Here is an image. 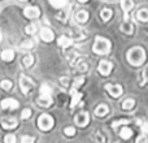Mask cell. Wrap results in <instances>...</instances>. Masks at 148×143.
<instances>
[{
	"mask_svg": "<svg viewBox=\"0 0 148 143\" xmlns=\"http://www.w3.org/2000/svg\"><path fill=\"white\" fill-rule=\"evenodd\" d=\"M23 14L27 18H38L40 16V10L38 7H26L23 9Z\"/></svg>",
	"mask_w": 148,
	"mask_h": 143,
	"instance_id": "obj_9",
	"label": "cell"
},
{
	"mask_svg": "<svg viewBox=\"0 0 148 143\" xmlns=\"http://www.w3.org/2000/svg\"><path fill=\"white\" fill-rule=\"evenodd\" d=\"M38 126L40 130H49V129H52V126H53V118L51 117L49 115H42L40 117L38 118Z\"/></svg>",
	"mask_w": 148,
	"mask_h": 143,
	"instance_id": "obj_4",
	"label": "cell"
},
{
	"mask_svg": "<svg viewBox=\"0 0 148 143\" xmlns=\"http://www.w3.org/2000/svg\"><path fill=\"white\" fill-rule=\"evenodd\" d=\"M92 51L97 55H107L110 51V42L104 36H96L92 46Z\"/></svg>",
	"mask_w": 148,
	"mask_h": 143,
	"instance_id": "obj_2",
	"label": "cell"
},
{
	"mask_svg": "<svg viewBox=\"0 0 148 143\" xmlns=\"http://www.w3.org/2000/svg\"><path fill=\"white\" fill-rule=\"evenodd\" d=\"M34 142H35V138L30 135H25L21 138V143H34Z\"/></svg>",
	"mask_w": 148,
	"mask_h": 143,
	"instance_id": "obj_33",
	"label": "cell"
},
{
	"mask_svg": "<svg viewBox=\"0 0 148 143\" xmlns=\"http://www.w3.org/2000/svg\"><path fill=\"white\" fill-rule=\"evenodd\" d=\"M1 108L3 109H16L18 108V102L16 99H12V98H7L1 102Z\"/></svg>",
	"mask_w": 148,
	"mask_h": 143,
	"instance_id": "obj_10",
	"label": "cell"
},
{
	"mask_svg": "<svg viewBox=\"0 0 148 143\" xmlns=\"http://www.w3.org/2000/svg\"><path fill=\"white\" fill-rule=\"evenodd\" d=\"M105 90H107L113 98H120L121 95H122V86H121V85L108 83V85H105Z\"/></svg>",
	"mask_w": 148,
	"mask_h": 143,
	"instance_id": "obj_6",
	"label": "cell"
},
{
	"mask_svg": "<svg viewBox=\"0 0 148 143\" xmlns=\"http://www.w3.org/2000/svg\"><path fill=\"white\" fill-rule=\"evenodd\" d=\"M108 112H109V108L105 104H100L95 108V115H96L97 117H103V116H105Z\"/></svg>",
	"mask_w": 148,
	"mask_h": 143,
	"instance_id": "obj_17",
	"label": "cell"
},
{
	"mask_svg": "<svg viewBox=\"0 0 148 143\" xmlns=\"http://www.w3.org/2000/svg\"><path fill=\"white\" fill-rule=\"evenodd\" d=\"M123 124H129L127 120H116L112 122V128L113 129H117L120 125H123Z\"/></svg>",
	"mask_w": 148,
	"mask_h": 143,
	"instance_id": "obj_30",
	"label": "cell"
},
{
	"mask_svg": "<svg viewBox=\"0 0 148 143\" xmlns=\"http://www.w3.org/2000/svg\"><path fill=\"white\" fill-rule=\"evenodd\" d=\"M57 43H59V46L62 47V48H68V47H70L73 44V41L70 38H68L66 35H61L59 38V41H57Z\"/></svg>",
	"mask_w": 148,
	"mask_h": 143,
	"instance_id": "obj_16",
	"label": "cell"
},
{
	"mask_svg": "<svg viewBox=\"0 0 148 143\" xmlns=\"http://www.w3.org/2000/svg\"><path fill=\"white\" fill-rule=\"evenodd\" d=\"M34 47V42L33 41H26V42H23L22 44H21V48H23V50H30V48H33Z\"/></svg>",
	"mask_w": 148,
	"mask_h": 143,
	"instance_id": "obj_31",
	"label": "cell"
},
{
	"mask_svg": "<svg viewBox=\"0 0 148 143\" xmlns=\"http://www.w3.org/2000/svg\"><path fill=\"white\" fill-rule=\"evenodd\" d=\"M26 33L27 34H30V35H33V34H35L36 33V25H34V23H31V25H29V26H26Z\"/></svg>",
	"mask_w": 148,
	"mask_h": 143,
	"instance_id": "obj_29",
	"label": "cell"
},
{
	"mask_svg": "<svg viewBox=\"0 0 148 143\" xmlns=\"http://www.w3.org/2000/svg\"><path fill=\"white\" fill-rule=\"evenodd\" d=\"M120 135L122 139H129V138H131V135H133V131H131V129H129V128H123L122 130L120 131Z\"/></svg>",
	"mask_w": 148,
	"mask_h": 143,
	"instance_id": "obj_25",
	"label": "cell"
},
{
	"mask_svg": "<svg viewBox=\"0 0 148 143\" xmlns=\"http://www.w3.org/2000/svg\"><path fill=\"white\" fill-rule=\"evenodd\" d=\"M4 143H16V137L13 134H8L4 137Z\"/></svg>",
	"mask_w": 148,
	"mask_h": 143,
	"instance_id": "obj_34",
	"label": "cell"
},
{
	"mask_svg": "<svg viewBox=\"0 0 148 143\" xmlns=\"http://www.w3.org/2000/svg\"><path fill=\"white\" fill-rule=\"evenodd\" d=\"M0 41H1V33H0Z\"/></svg>",
	"mask_w": 148,
	"mask_h": 143,
	"instance_id": "obj_42",
	"label": "cell"
},
{
	"mask_svg": "<svg viewBox=\"0 0 148 143\" xmlns=\"http://www.w3.org/2000/svg\"><path fill=\"white\" fill-rule=\"evenodd\" d=\"M134 105H135V100L134 99H126V100H123V103H122V108L125 111L133 109Z\"/></svg>",
	"mask_w": 148,
	"mask_h": 143,
	"instance_id": "obj_22",
	"label": "cell"
},
{
	"mask_svg": "<svg viewBox=\"0 0 148 143\" xmlns=\"http://www.w3.org/2000/svg\"><path fill=\"white\" fill-rule=\"evenodd\" d=\"M136 18L142 22H146L148 21V10L147 9H140L138 13H136Z\"/></svg>",
	"mask_w": 148,
	"mask_h": 143,
	"instance_id": "obj_23",
	"label": "cell"
},
{
	"mask_svg": "<svg viewBox=\"0 0 148 143\" xmlns=\"http://www.w3.org/2000/svg\"><path fill=\"white\" fill-rule=\"evenodd\" d=\"M79 3H86V1H88V0H78Z\"/></svg>",
	"mask_w": 148,
	"mask_h": 143,
	"instance_id": "obj_41",
	"label": "cell"
},
{
	"mask_svg": "<svg viewBox=\"0 0 148 143\" xmlns=\"http://www.w3.org/2000/svg\"><path fill=\"white\" fill-rule=\"evenodd\" d=\"M146 60V52L142 47H134L127 52V61L134 67L142 65Z\"/></svg>",
	"mask_w": 148,
	"mask_h": 143,
	"instance_id": "obj_1",
	"label": "cell"
},
{
	"mask_svg": "<svg viewBox=\"0 0 148 143\" xmlns=\"http://www.w3.org/2000/svg\"><path fill=\"white\" fill-rule=\"evenodd\" d=\"M88 121H90V116L87 112L78 113V115L75 116V118H74V122H75L78 126H81V128H84V126L88 124Z\"/></svg>",
	"mask_w": 148,
	"mask_h": 143,
	"instance_id": "obj_7",
	"label": "cell"
},
{
	"mask_svg": "<svg viewBox=\"0 0 148 143\" xmlns=\"http://www.w3.org/2000/svg\"><path fill=\"white\" fill-rule=\"evenodd\" d=\"M140 129H142V133L143 134H148V124H142L140 125Z\"/></svg>",
	"mask_w": 148,
	"mask_h": 143,
	"instance_id": "obj_40",
	"label": "cell"
},
{
	"mask_svg": "<svg viewBox=\"0 0 148 143\" xmlns=\"http://www.w3.org/2000/svg\"><path fill=\"white\" fill-rule=\"evenodd\" d=\"M144 82H148V67L146 68V70L143 72V81H142V86L144 85Z\"/></svg>",
	"mask_w": 148,
	"mask_h": 143,
	"instance_id": "obj_39",
	"label": "cell"
},
{
	"mask_svg": "<svg viewBox=\"0 0 148 143\" xmlns=\"http://www.w3.org/2000/svg\"><path fill=\"white\" fill-rule=\"evenodd\" d=\"M136 143H148L146 134H142V135H139L138 139H136Z\"/></svg>",
	"mask_w": 148,
	"mask_h": 143,
	"instance_id": "obj_37",
	"label": "cell"
},
{
	"mask_svg": "<svg viewBox=\"0 0 148 143\" xmlns=\"http://www.w3.org/2000/svg\"><path fill=\"white\" fill-rule=\"evenodd\" d=\"M20 87H21V91H22L23 94H27V92L34 87V82L31 81L29 77H26L22 74V76L20 77Z\"/></svg>",
	"mask_w": 148,
	"mask_h": 143,
	"instance_id": "obj_5",
	"label": "cell"
},
{
	"mask_svg": "<svg viewBox=\"0 0 148 143\" xmlns=\"http://www.w3.org/2000/svg\"><path fill=\"white\" fill-rule=\"evenodd\" d=\"M64 133H65V135L72 137V135H74V134H75V129H74L73 126H68V128L64 129Z\"/></svg>",
	"mask_w": 148,
	"mask_h": 143,
	"instance_id": "obj_32",
	"label": "cell"
},
{
	"mask_svg": "<svg viewBox=\"0 0 148 143\" xmlns=\"http://www.w3.org/2000/svg\"><path fill=\"white\" fill-rule=\"evenodd\" d=\"M112 69H113V64L110 61H108V60H101V61H100V64H99L100 74H103V76H109Z\"/></svg>",
	"mask_w": 148,
	"mask_h": 143,
	"instance_id": "obj_8",
	"label": "cell"
},
{
	"mask_svg": "<svg viewBox=\"0 0 148 143\" xmlns=\"http://www.w3.org/2000/svg\"><path fill=\"white\" fill-rule=\"evenodd\" d=\"M112 16H113V12L109 8H103L101 12H100V17H101L103 21H109L112 18Z\"/></svg>",
	"mask_w": 148,
	"mask_h": 143,
	"instance_id": "obj_19",
	"label": "cell"
},
{
	"mask_svg": "<svg viewBox=\"0 0 148 143\" xmlns=\"http://www.w3.org/2000/svg\"><path fill=\"white\" fill-rule=\"evenodd\" d=\"M49 4L53 8H64L68 4V0H49Z\"/></svg>",
	"mask_w": 148,
	"mask_h": 143,
	"instance_id": "obj_24",
	"label": "cell"
},
{
	"mask_svg": "<svg viewBox=\"0 0 148 143\" xmlns=\"http://www.w3.org/2000/svg\"><path fill=\"white\" fill-rule=\"evenodd\" d=\"M12 86H13V83L9 79H4V81L0 82V87H1L3 90H7V91H9V90L12 89Z\"/></svg>",
	"mask_w": 148,
	"mask_h": 143,
	"instance_id": "obj_26",
	"label": "cell"
},
{
	"mask_svg": "<svg viewBox=\"0 0 148 143\" xmlns=\"http://www.w3.org/2000/svg\"><path fill=\"white\" fill-rule=\"evenodd\" d=\"M73 67H75L77 68V70L78 72H82V73H83V72H87V69H88V65H87V63H84L83 60H77L75 63H74V65Z\"/></svg>",
	"mask_w": 148,
	"mask_h": 143,
	"instance_id": "obj_21",
	"label": "cell"
},
{
	"mask_svg": "<svg viewBox=\"0 0 148 143\" xmlns=\"http://www.w3.org/2000/svg\"><path fill=\"white\" fill-rule=\"evenodd\" d=\"M70 94H72V103H70V107L74 108L79 102H81L82 94H81V92H78L77 90H74V89L70 90Z\"/></svg>",
	"mask_w": 148,
	"mask_h": 143,
	"instance_id": "obj_13",
	"label": "cell"
},
{
	"mask_svg": "<svg viewBox=\"0 0 148 143\" xmlns=\"http://www.w3.org/2000/svg\"><path fill=\"white\" fill-rule=\"evenodd\" d=\"M21 1H26V0H21Z\"/></svg>",
	"mask_w": 148,
	"mask_h": 143,
	"instance_id": "obj_43",
	"label": "cell"
},
{
	"mask_svg": "<svg viewBox=\"0 0 148 143\" xmlns=\"http://www.w3.org/2000/svg\"><path fill=\"white\" fill-rule=\"evenodd\" d=\"M60 82H61V85L64 87L69 86V78H68V77H62V78H60Z\"/></svg>",
	"mask_w": 148,
	"mask_h": 143,
	"instance_id": "obj_38",
	"label": "cell"
},
{
	"mask_svg": "<svg viewBox=\"0 0 148 143\" xmlns=\"http://www.w3.org/2000/svg\"><path fill=\"white\" fill-rule=\"evenodd\" d=\"M87 20H88V13L86 10H78L75 13V21L78 23H84L87 22Z\"/></svg>",
	"mask_w": 148,
	"mask_h": 143,
	"instance_id": "obj_15",
	"label": "cell"
},
{
	"mask_svg": "<svg viewBox=\"0 0 148 143\" xmlns=\"http://www.w3.org/2000/svg\"><path fill=\"white\" fill-rule=\"evenodd\" d=\"M83 82H84V77H78V78H75V79H74V82H73V87H72V89L77 90L78 87H81L82 85H83Z\"/></svg>",
	"mask_w": 148,
	"mask_h": 143,
	"instance_id": "obj_28",
	"label": "cell"
},
{
	"mask_svg": "<svg viewBox=\"0 0 148 143\" xmlns=\"http://www.w3.org/2000/svg\"><path fill=\"white\" fill-rule=\"evenodd\" d=\"M22 61H23V65H25L26 68H30L31 65L34 64V57L31 56V55H27V56H25L22 59Z\"/></svg>",
	"mask_w": 148,
	"mask_h": 143,
	"instance_id": "obj_27",
	"label": "cell"
},
{
	"mask_svg": "<svg viewBox=\"0 0 148 143\" xmlns=\"http://www.w3.org/2000/svg\"><path fill=\"white\" fill-rule=\"evenodd\" d=\"M31 116V109H29V108H26V109L22 111V113H21V117L23 118V120H26V118H29Z\"/></svg>",
	"mask_w": 148,
	"mask_h": 143,
	"instance_id": "obj_35",
	"label": "cell"
},
{
	"mask_svg": "<svg viewBox=\"0 0 148 143\" xmlns=\"http://www.w3.org/2000/svg\"><path fill=\"white\" fill-rule=\"evenodd\" d=\"M95 139H96L97 143H104L105 142V138H104V135H103L101 133H96V135H95Z\"/></svg>",
	"mask_w": 148,
	"mask_h": 143,
	"instance_id": "obj_36",
	"label": "cell"
},
{
	"mask_svg": "<svg viewBox=\"0 0 148 143\" xmlns=\"http://www.w3.org/2000/svg\"><path fill=\"white\" fill-rule=\"evenodd\" d=\"M121 30L125 34H133L134 33V28L130 23V21H123L122 25H121Z\"/></svg>",
	"mask_w": 148,
	"mask_h": 143,
	"instance_id": "obj_20",
	"label": "cell"
},
{
	"mask_svg": "<svg viewBox=\"0 0 148 143\" xmlns=\"http://www.w3.org/2000/svg\"><path fill=\"white\" fill-rule=\"evenodd\" d=\"M121 5H122V9H123V13H125V21H129V17H127V13L133 9L134 7V1L133 0H122L121 1Z\"/></svg>",
	"mask_w": 148,
	"mask_h": 143,
	"instance_id": "obj_12",
	"label": "cell"
},
{
	"mask_svg": "<svg viewBox=\"0 0 148 143\" xmlns=\"http://www.w3.org/2000/svg\"><path fill=\"white\" fill-rule=\"evenodd\" d=\"M40 38H42V41H44V42H52L55 38V34L51 29L43 28V29H40Z\"/></svg>",
	"mask_w": 148,
	"mask_h": 143,
	"instance_id": "obj_11",
	"label": "cell"
},
{
	"mask_svg": "<svg viewBox=\"0 0 148 143\" xmlns=\"http://www.w3.org/2000/svg\"><path fill=\"white\" fill-rule=\"evenodd\" d=\"M1 59L8 63L13 61V59H14V51H13V50H4V51L1 52Z\"/></svg>",
	"mask_w": 148,
	"mask_h": 143,
	"instance_id": "obj_18",
	"label": "cell"
},
{
	"mask_svg": "<svg viewBox=\"0 0 148 143\" xmlns=\"http://www.w3.org/2000/svg\"><path fill=\"white\" fill-rule=\"evenodd\" d=\"M1 126L4 129H14L17 126V120L16 118H3Z\"/></svg>",
	"mask_w": 148,
	"mask_h": 143,
	"instance_id": "obj_14",
	"label": "cell"
},
{
	"mask_svg": "<svg viewBox=\"0 0 148 143\" xmlns=\"http://www.w3.org/2000/svg\"><path fill=\"white\" fill-rule=\"evenodd\" d=\"M51 87L47 83H43L40 86V95H39L38 103L42 105V107H49L52 104V96H51Z\"/></svg>",
	"mask_w": 148,
	"mask_h": 143,
	"instance_id": "obj_3",
	"label": "cell"
}]
</instances>
